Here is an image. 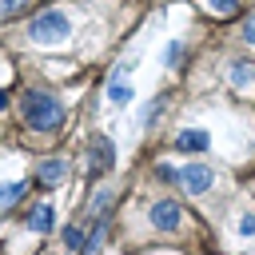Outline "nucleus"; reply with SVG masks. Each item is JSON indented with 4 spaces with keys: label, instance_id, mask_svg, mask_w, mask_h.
Segmentation results:
<instances>
[{
    "label": "nucleus",
    "instance_id": "nucleus-4",
    "mask_svg": "<svg viewBox=\"0 0 255 255\" xmlns=\"http://www.w3.org/2000/svg\"><path fill=\"white\" fill-rule=\"evenodd\" d=\"M147 219H151V227H159V231H175L179 219H183V211H179L175 199H155L151 211H147Z\"/></svg>",
    "mask_w": 255,
    "mask_h": 255
},
{
    "label": "nucleus",
    "instance_id": "nucleus-18",
    "mask_svg": "<svg viewBox=\"0 0 255 255\" xmlns=\"http://www.w3.org/2000/svg\"><path fill=\"white\" fill-rule=\"evenodd\" d=\"M20 8H24V0H0V16H12Z\"/></svg>",
    "mask_w": 255,
    "mask_h": 255
},
{
    "label": "nucleus",
    "instance_id": "nucleus-11",
    "mask_svg": "<svg viewBox=\"0 0 255 255\" xmlns=\"http://www.w3.org/2000/svg\"><path fill=\"white\" fill-rule=\"evenodd\" d=\"M131 96H135V92H131V88H128V84H124V80H120V76H116V80H112V84H108V100H112V104H116V108H124V104H128V100H131Z\"/></svg>",
    "mask_w": 255,
    "mask_h": 255
},
{
    "label": "nucleus",
    "instance_id": "nucleus-3",
    "mask_svg": "<svg viewBox=\"0 0 255 255\" xmlns=\"http://www.w3.org/2000/svg\"><path fill=\"white\" fill-rule=\"evenodd\" d=\"M179 183H183L191 195H203V191L215 183V175H211V167H207V163H195V159H191L187 167H179Z\"/></svg>",
    "mask_w": 255,
    "mask_h": 255
},
{
    "label": "nucleus",
    "instance_id": "nucleus-13",
    "mask_svg": "<svg viewBox=\"0 0 255 255\" xmlns=\"http://www.w3.org/2000/svg\"><path fill=\"white\" fill-rule=\"evenodd\" d=\"M179 56H183V44H179V40H171V44L163 48V64H171V68H175V64H179Z\"/></svg>",
    "mask_w": 255,
    "mask_h": 255
},
{
    "label": "nucleus",
    "instance_id": "nucleus-15",
    "mask_svg": "<svg viewBox=\"0 0 255 255\" xmlns=\"http://www.w3.org/2000/svg\"><path fill=\"white\" fill-rule=\"evenodd\" d=\"M211 4V12H219V16H231L235 8H239V0H207Z\"/></svg>",
    "mask_w": 255,
    "mask_h": 255
},
{
    "label": "nucleus",
    "instance_id": "nucleus-20",
    "mask_svg": "<svg viewBox=\"0 0 255 255\" xmlns=\"http://www.w3.org/2000/svg\"><path fill=\"white\" fill-rule=\"evenodd\" d=\"M243 32H247V40H251V44H255V16H251V20H247V28H243Z\"/></svg>",
    "mask_w": 255,
    "mask_h": 255
},
{
    "label": "nucleus",
    "instance_id": "nucleus-5",
    "mask_svg": "<svg viewBox=\"0 0 255 255\" xmlns=\"http://www.w3.org/2000/svg\"><path fill=\"white\" fill-rule=\"evenodd\" d=\"M112 159H116L112 139H96V143H92V151H88V167H92V171H108V167H112Z\"/></svg>",
    "mask_w": 255,
    "mask_h": 255
},
{
    "label": "nucleus",
    "instance_id": "nucleus-9",
    "mask_svg": "<svg viewBox=\"0 0 255 255\" xmlns=\"http://www.w3.org/2000/svg\"><path fill=\"white\" fill-rule=\"evenodd\" d=\"M24 199V179H8V183H0V211H8L12 203H20Z\"/></svg>",
    "mask_w": 255,
    "mask_h": 255
},
{
    "label": "nucleus",
    "instance_id": "nucleus-10",
    "mask_svg": "<svg viewBox=\"0 0 255 255\" xmlns=\"http://www.w3.org/2000/svg\"><path fill=\"white\" fill-rule=\"evenodd\" d=\"M251 80H255V68H251L247 60H235V64H231V84H235V88H247Z\"/></svg>",
    "mask_w": 255,
    "mask_h": 255
},
{
    "label": "nucleus",
    "instance_id": "nucleus-12",
    "mask_svg": "<svg viewBox=\"0 0 255 255\" xmlns=\"http://www.w3.org/2000/svg\"><path fill=\"white\" fill-rule=\"evenodd\" d=\"M104 239H108V219H104V215H100V219H96V223H92V235H88V239H84V251H96V247H100V243H104Z\"/></svg>",
    "mask_w": 255,
    "mask_h": 255
},
{
    "label": "nucleus",
    "instance_id": "nucleus-17",
    "mask_svg": "<svg viewBox=\"0 0 255 255\" xmlns=\"http://www.w3.org/2000/svg\"><path fill=\"white\" fill-rule=\"evenodd\" d=\"M239 235H247V239L255 235V215H243V219H239Z\"/></svg>",
    "mask_w": 255,
    "mask_h": 255
},
{
    "label": "nucleus",
    "instance_id": "nucleus-8",
    "mask_svg": "<svg viewBox=\"0 0 255 255\" xmlns=\"http://www.w3.org/2000/svg\"><path fill=\"white\" fill-rule=\"evenodd\" d=\"M44 183H60L64 175H68V159H44L40 163V171H36Z\"/></svg>",
    "mask_w": 255,
    "mask_h": 255
},
{
    "label": "nucleus",
    "instance_id": "nucleus-1",
    "mask_svg": "<svg viewBox=\"0 0 255 255\" xmlns=\"http://www.w3.org/2000/svg\"><path fill=\"white\" fill-rule=\"evenodd\" d=\"M24 120H28V128H36V131H52V128H60L64 108H60V100L48 96V92H24Z\"/></svg>",
    "mask_w": 255,
    "mask_h": 255
},
{
    "label": "nucleus",
    "instance_id": "nucleus-14",
    "mask_svg": "<svg viewBox=\"0 0 255 255\" xmlns=\"http://www.w3.org/2000/svg\"><path fill=\"white\" fill-rule=\"evenodd\" d=\"M64 247H76V251H84V235H80V227H64Z\"/></svg>",
    "mask_w": 255,
    "mask_h": 255
},
{
    "label": "nucleus",
    "instance_id": "nucleus-7",
    "mask_svg": "<svg viewBox=\"0 0 255 255\" xmlns=\"http://www.w3.org/2000/svg\"><path fill=\"white\" fill-rule=\"evenodd\" d=\"M207 143H211V139H207V131H203V128H187V131H179V135H175V147H179V151H203Z\"/></svg>",
    "mask_w": 255,
    "mask_h": 255
},
{
    "label": "nucleus",
    "instance_id": "nucleus-19",
    "mask_svg": "<svg viewBox=\"0 0 255 255\" xmlns=\"http://www.w3.org/2000/svg\"><path fill=\"white\" fill-rule=\"evenodd\" d=\"M159 179H179V167H171V163H159Z\"/></svg>",
    "mask_w": 255,
    "mask_h": 255
},
{
    "label": "nucleus",
    "instance_id": "nucleus-2",
    "mask_svg": "<svg viewBox=\"0 0 255 255\" xmlns=\"http://www.w3.org/2000/svg\"><path fill=\"white\" fill-rule=\"evenodd\" d=\"M68 32H72V20L64 12H56V8L40 12L28 24V40H36V44H60V40H68Z\"/></svg>",
    "mask_w": 255,
    "mask_h": 255
},
{
    "label": "nucleus",
    "instance_id": "nucleus-6",
    "mask_svg": "<svg viewBox=\"0 0 255 255\" xmlns=\"http://www.w3.org/2000/svg\"><path fill=\"white\" fill-rule=\"evenodd\" d=\"M52 219H56L52 203H36V207L28 211V231H36V235H48V231H52Z\"/></svg>",
    "mask_w": 255,
    "mask_h": 255
},
{
    "label": "nucleus",
    "instance_id": "nucleus-16",
    "mask_svg": "<svg viewBox=\"0 0 255 255\" xmlns=\"http://www.w3.org/2000/svg\"><path fill=\"white\" fill-rule=\"evenodd\" d=\"M108 203H112V195H108V191H96L88 207H92V211H108Z\"/></svg>",
    "mask_w": 255,
    "mask_h": 255
}]
</instances>
